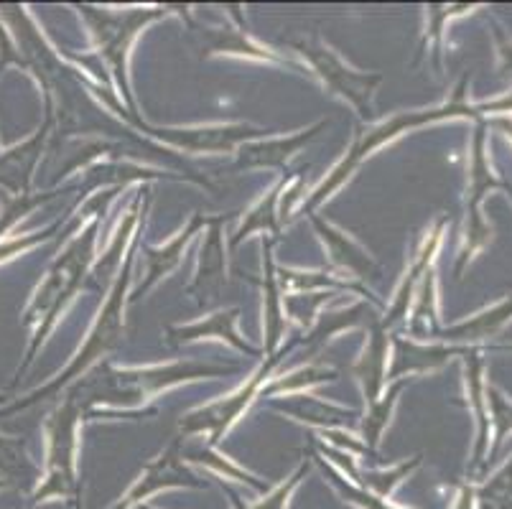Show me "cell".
Returning <instances> with one entry per match:
<instances>
[{"instance_id": "1", "label": "cell", "mask_w": 512, "mask_h": 509, "mask_svg": "<svg viewBox=\"0 0 512 509\" xmlns=\"http://www.w3.org/2000/svg\"><path fill=\"white\" fill-rule=\"evenodd\" d=\"M237 367H222V364H199V362H171L156 364V367H136V370H118L113 364L100 362L92 372L82 375L77 385L69 387L74 398L82 400L85 410L95 405H141L158 392L181 382L202 380V377H222L235 372Z\"/></svg>"}, {"instance_id": "2", "label": "cell", "mask_w": 512, "mask_h": 509, "mask_svg": "<svg viewBox=\"0 0 512 509\" xmlns=\"http://www.w3.org/2000/svg\"><path fill=\"white\" fill-rule=\"evenodd\" d=\"M97 235H100V217H95L85 230L77 232L74 240L64 247L62 255L46 270V278L39 283L34 298H31V306L26 308V316H23V324L34 326V336H31L26 364L18 370V375L34 362L36 352L46 342L51 329L57 326L59 316L67 311L74 296L85 288V280L92 275V263H95Z\"/></svg>"}, {"instance_id": "3", "label": "cell", "mask_w": 512, "mask_h": 509, "mask_svg": "<svg viewBox=\"0 0 512 509\" xmlns=\"http://www.w3.org/2000/svg\"><path fill=\"white\" fill-rule=\"evenodd\" d=\"M138 250H141V230H138L136 237L130 240V250H128V258H125L123 270H120V275L115 278V286L110 288L107 303L100 308V314H97L85 344H82V349L77 352V357L69 362L67 370H64L57 380H51L46 387H39V390H34L31 395L18 400V403L0 410V415L16 413V410L31 408V405L41 403V400H49L51 395H57L59 390L69 387V382H74L77 377L85 375L92 364H97L102 357H107V354L118 347L120 336H123V329H125V306H128V288H130V278H133V265H136Z\"/></svg>"}, {"instance_id": "4", "label": "cell", "mask_w": 512, "mask_h": 509, "mask_svg": "<svg viewBox=\"0 0 512 509\" xmlns=\"http://www.w3.org/2000/svg\"><path fill=\"white\" fill-rule=\"evenodd\" d=\"M85 415L82 400L67 390V398L51 413L46 423V476L34 492V504L46 499H72L77 494V456H79V420Z\"/></svg>"}, {"instance_id": "5", "label": "cell", "mask_w": 512, "mask_h": 509, "mask_svg": "<svg viewBox=\"0 0 512 509\" xmlns=\"http://www.w3.org/2000/svg\"><path fill=\"white\" fill-rule=\"evenodd\" d=\"M85 21L90 23L92 36H95L97 44V56L102 59L105 69L115 77L120 92H123L125 102H128L133 118H136V102H133V95H130V82H128V51L136 41L138 31H141L146 23L158 21L169 13V8H133V11L113 13L105 11V8H90L82 6L79 8ZM138 123V120H136Z\"/></svg>"}, {"instance_id": "6", "label": "cell", "mask_w": 512, "mask_h": 509, "mask_svg": "<svg viewBox=\"0 0 512 509\" xmlns=\"http://www.w3.org/2000/svg\"><path fill=\"white\" fill-rule=\"evenodd\" d=\"M296 344H299V339L288 344V347L278 349L273 357H268V362H265L263 367H260V370L240 387V390L230 392L227 398L214 400V403L204 405V408H199V410H194V413L186 415V418L181 420V433H184V436H202L204 433V436H207L209 448L220 446V441L225 438V433L230 431V428L237 423V418H240V415L248 410V405L253 403V398H258L260 390L265 387V380H268V377H271V372L276 370V364L281 362L283 354L291 352Z\"/></svg>"}, {"instance_id": "7", "label": "cell", "mask_w": 512, "mask_h": 509, "mask_svg": "<svg viewBox=\"0 0 512 509\" xmlns=\"http://www.w3.org/2000/svg\"><path fill=\"white\" fill-rule=\"evenodd\" d=\"M296 49L309 62L316 77L327 84L329 90L337 92L339 97H344L349 105L355 107L362 120L372 118V97H375L377 84L383 82V74L357 72V69H352L344 62L332 46H327L321 39L299 41Z\"/></svg>"}, {"instance_id": "8", "label": "cell", "mask_w": 512, "mask_h": 509, "mask_svg": "<svg viewBox=\"0 0 512 509\" xmlns=\"http://www.w3.org/2000/svg\"><path fill=\"white\" fill-rule=\"evenodd\" d=\"M176 487H204L202 479H197L194 471L186 469L184 464V451H181V438H176L164 454L153 459L146 469L141 471L138 482L128 489L123 499L110 509H130L141 507L143 499L153 497L161 489H176Z\"/></svg>"}, {"instance_id": "9", "label": "cell", "mask_w": 512, "mask_h": 509, "mask_svg": "<svg viewBox=\"0 0 512 509\" xmlns=\"http://www.w3.org/2000/svg\"><path fill=\"white\" fill-rule=\"evenodd\" d=\"M169 146L189 153H232L242 143L258 138L263 130L253 125H207V128H146Z\"/></svg>"}, {"instance_id": "10", "label": "cell", "mask_w": 512, "mask_h": 509, "mask_svg": "<svg viewBox=\"0 0 512 509\" xmlns=\"http://www.w3.org/2000/svg\"><path fill=\"white\" fill-rule=\"evenodd\" d=\"M225 222L227 214H214L204 230L197 275L189 286V296L197 298L199 306L214 301L225 286Z\"/></svg>"}, {"instance_id": "11", "label": "cell", "mask_w": 512, "mask_h": 509, "mask_svg": "<svg viewBox=\"0 0 512 509\" xmlns=\"http://www.w3.org/2000/svg\"><path fill=\"white\" fill-rule=\"evenodd\" d=\"M207 214L197 212L192 214V219L186 222L184 230L179 232V235H174V240L166 242L164 247H148V245H141V252L146 255V280H143L141 286H136L133 291H130L128 296V306H133L136 301H141L143 296H146L151 288H156V283L161 278H166L169 273H174L176 268L181 265V260H184V250L186 245L194 240V237L199 235L202 230H207V224H209Z\"/></svg>"}, {"instance_id": "12", "label": "cell", "mask_w": 512, "mask_h": 509, "mask_svg": "<svg viewBox=\"0 0 512 509\" xmlns=\"http://www.w3.org/2000/svg\"><path fill=\"white\" fill-rule=\"evenodd\" d=\"M51 125H54V112L49 110L44 128L34 138L11 148V151L0 153V186L11 191V196L31 194V181H34V171L39 166L41 156H44Z\"/></svg>"}, {"instance_id": "13", "label": "cell", "mask_w": 512, "mask_h": 509, "mask_svg": "<svg viewBox=\"0 0 512 509\" xmlns=\"http://www.w3.org/2000/svg\"><path fill=\"white\" fill-rule=\"evenodd\" d=\"M240 319V308H225V311H214V314L204 316V319L194 321V324L186 326H169L166 329V342L179 347L186 342H197V339H222L230 347H235L237 352L248 354V357H260L263 349L253 347L237 334L235 324Z\"/></svg>"}, {"instance_id": "14", "label": "cell", "mask_w": 512, "mask_h": 509, "mask_svg": "<svg viewBox=\"0 0 512 509\" xmlns=\"http://www.w3.org/2000/svg\"><path fill=\"white\" fill-rule=\"evenodd\" d=\"M276 237H263V293H265V306H263V331H265V357L281 349L283 334H286V311H283V288L278 283L276 263H273V245Z\"/></svg>"}, {"instance_id": "15", "label": "cell", "mask_w": 512, "mask_h": 509, "mask_svg": "<svg viewBox=\"0 0 512 509\" xmlns=\"http://www.w3.org/2000/svg\"><path fill=\"white\" fill-rule=\"evenodd\" d=\"M311 224H314L316 235L321 237L324 247L329 252V263L337 270H347L352 273V278H370V275L377 273V263L370 258V252L365 247L357 245L349 235H344L342 230L332 227L329 222H324L321 217L311 214Z\"/></svg>"}, {"instance_id": "16", "label": "cell", "mask_w": 512, "mask_h": 509, "mask_svg": "<svg viewBox=\"0 0 512 509\" xmlns=\"http://www.w3.org/2000/svg\"><path fill=\"white\" fill-rule=\"evenodd\" d=\"M327 128V120H319L311 128L299 130L296 135H283V138L271 140H255V143H245L237 153V168H273L283 166L291 156L301 151V148L314 138L319 130Z\"/></svg>"}, {"instance_id": "17", "label": "cell", "mask_w": 512, "mask_h": 509, "mask_svg": "<svg viewBox=\"0 0 512 509\" xmlns=\"http://www.w3.org/2000/svg\"><path fill=\"white\" fill-rule=\"evenodd\" d=\"M360 380L362 392H365V403L372 405L385 390L388 380V331L380 329V324L372 326L370 342H367L365 354L352 370Z\"/></svg>"}, {"instance_id": "18", "label": "cell", "mask_w": 512, "mask_h": 509, "mask_svg": "<svg viewBox=\"0 0 512 509\" xmlns=\"http://www.w3.org/2000/svg\"><path fill=\"white\" fill-rule=\"evenodd\" d=\"M441 227H444V224H439V230L431 232V237L423 242L421 252H418V258L413 260L411 268L406 270V278H403V283L398 286V293H395L393 303H390V308L385 311L383 321H380V329L383 331H388L395 321H400L403 316H408V303H411L413 293H416V280L421 278V275H426L428 263H431L436 247H439V242H441Z\"/></svg>"}, {"instance_id": "19", "label": "cell", "mask_w": 512, "mask_h": 509, "mask_svg": "<svg viewBox=\"0 0 512 509\" xmlns=\"http://www.w3.org/2000/svg\"><path fill=\"white\" fill-rule=\"evenodd\" d=\"M286 189H288V181H281L271 194L263 196V199H260V202L245 214L240 230H237L230 240L232 252L237 250V245H240L242 240H248L253 232H263V237L265 232H268V235H273L276 240H281V212H278V204H281V194Z\"/></svg>"}, {"instance_id": "20", "label": "cell", "mask_w": 512, "mask_h": 509, "mask_svg": "<svg viewBox=\"0 0 512 509\" xmlns=\"http://www.w3.org/2000/svg\"><path fill=\"white\" fill-rule=\"evenodd\" d=\"M278 410L293 415L296 420H304V423H314V426H339L347 428L352 423V418H357L355 410L339 408V405L324 403L319 398H288V400H276Z\"/></svg>"}, {"instance_id": "21", "label": "cell", "mask_w": 512, "mask_h": 509, "mask_svg": "<svg viewBox=\"0 0 512 509\" xmlns=\"http://www.w3.org/2000/svg\"><path fill=\"white\" fill-rule=\"evenodd\" d=\"M372 316V308L367 303H355V306L344 308V311H332V314H321L316 319L314 329L301 339L309 349H321L324 342H327L329 336H334L337 331L347 329V326H357L365 324L367 319Z\"/></svg>"}, {"instance_id": "22", "label": "cell", "mask_w": 512, "mask_h": 509, "mask_svg": "<svg viewBox=\"0 0 512 509\" xmlns=\"http://www.w3.org/2000/svg\"><path fill=\"white\" fill-rule=\"evenodd\" d=\"M406 385H408V377H400V380H395V385H390L388 395H380L375 403L367 405L365 420H362V438H365L367 451H370V454H375L377 443H380L383 431L390 423V415H393L395 403H398V395L403 392V387Z\"/></svg>"}, {"instance_id": "23", "label": "cell", "mask_w": 512, "mask_h": 509, "mask_svg": "<svg viewBox=\"0 0 512 509\" xmlns=\"http://www.w3.org/2000/svg\"><path fill=\"white\" fill-rule=\"evenodd\" d=\"M0 476L11 482H34L39 476V466L31 461L26 443L21 438L0 436Z\"/></svg>"}, {"instance_id": "24", "label": "cell", "mask_w": 512, "mask_h": 509, "mask_svg": "<svg viewBox=\"0 0 512 509\" xmlns=\"http://www.w3.org/2000/svg\"><path fill=\"white\" fill-rule=\"evenodd\" d=\"M212 36V44H209V51L214 54H242V56H253V59H265V62H278V64H288L286 59L276 56L273 51L263 49L255 41L248 39V31L240 26V31H230L227 28L225 34L222 31H209Z\"/></svg>"}, {"instance_id": "25", "label": "cell", "mask_w": 512, "mask_h": 509, "mask_svg": "<svg viewBox=\"0 0 512 509\" xmlns=\"http://www.w3.org/2000/svg\"><path fill=\"white\" fill-rule=\"evenodd\" d=\"M186 456H189V461H197V464L209 466V469L217 471V474H222L225 479H237V482L248 484V487H253L255 492H263V489H265V484L260 482V479H255L250 471H245V469H240V466L230 464L225 456L214 454V448H209L207 443H204L202 448H194V451H189Z\"/></svg>"}, {"instance_id": "26", "label": "cell", "mask_w": 512, "mask_h": 509, "mask_svg": "<svg viewBox=\"0 0 512 509\" xmlns=\"http://www.w3.org/2000/svg\"><path fill=\"white\" fill-rule=\"evenodd\" d=\"M337 372L327 370V367H304V370L293 372V375L283 377V380H273L271 385L260 390V398H271L276 392H293L304 390V387L321 385V382H334Z\"/></svg>"}, {"instance_id": "27", "label": "cell", "mask_w": 512, "mask_h": 509, "mask_svg": "<svg viewBox=\"0 0 512 509\" xmlns=\"http://www.w3.org/2000/svg\"><path fill=\"white\" fill-rule=\"evenodd\" d=\"M306 471H309V464H301L299 469H296V474L288 476L286 484H281V487H278V489H273V492L268 494V497H263V502L253 504V507H250V504H242L240 494L232 492V489L225 487V484H222V489H225V492L230 494L232 507H235V509H286L288 497H291V494H293V489L299 487L301 479H304V476H306Z\"/></svg>"}, {"instance_id": "28", "label": "cell", "mask_w": 512, "mask_h": 509, "mask_svg": "<svg viewBox=\"0 0 512 509\" xmlns=\"http://www.w3.org/2000/svg\"><path fill=\"white\" fill-rule=\"evenodd\" d=\"M418 464H421V456H416L411 464L395 466L393 471H367L365 482L357 484V487H362L365 492L375 494V497H380V499H388V494L393 492V489L398 487V484L403 482V479H406V476L411 474Z\"/></svg>"}, {"instance_id": "29", "label": "cell", "mask_w": 512, "mask_h": 509, "mask_svg": "<svg viewBox=\"0 0 512 509\" xmlns=\"http://www.w3.org/2000/svg\"><path fill=\"white\" fill-rule=\"evenodd\" d=\"M54 194H57V191H46V194L11 196V199L6 202V207H3V212H0V235H6V232L11 230L18 219H23L29 212H34L36 207H41L44 202H49Z\"/></svg>"}, {"instance_id": "30", "label": "cell", "mask_w": 512, "mask_h": 509, "mask_svg": "<svg viewBox=\"0 0 512 509\" xmlns=\"http://www.w3.org/2000/svg\"><path fill=\"white\" fill-rule=\"evenodd\" d=\"M337 296V293H309V296H304V293H299V296H283V311H288V314L293 316V319L299 321L301 326H314V314L319 311L321 303L332 301V298Z\"/></svg>"}, {"instance_id": "31", "label": "cell", "mask_w": 512, "mask_h": 509, "mask_svg": "<svg viewBox=\"0 0 512 509\" xmlns=\"http://www.w3.org/2000/svg\"><path fill=\"white\" fill-rule=\"evenodd\" d=\"M324 471H327V474L332 476V484H334V487H337L339 492H342L344 497L349 499V502L357 504V507H362V509H395V507H390V504L385 502V499H380V497H375V494L365 492V489L357 487V484L344 482V476L339 474V471L327 469V466H324Z\"/></svg>"}, {"instance_id": "32", "label": "cell", "mask_w": 512, "mask_h": 509, "mask_svg": "<svg viewBox=\"0 0 512 509\" xmlns=\"http://www.w3.org/2000/svg\"><path fill=\"white\" fill-rule=\"evenodd\" d=\"M59 227H62V222L51 224V227H46V230H41V232H34V235H21V237H16V240L0 242V263H3V260H8V258H13V255H21V252L31 250V247L41 245V242L51 240V237H54V232H57Z\"/></svg>"}, {"instance_id": "33", "label": "cell", "mask_w": 512, "mask_h": 509, "mask_svg": "<svg viewBox=\"0 0 512 509\" xmlns=\"http://www.w3.org/2000/svg\"><path fill=\"white\" fill-rule=\"evenodd\" d=\"M3 487H8V482H6V479H3V476H0V489H3Z\"/></svg>"}, {"instance_id": "34", "label": "cell", "mask_w": 512, "mask_h": 509, "mask_svg": "<svg viewBox=\"0 0 512 509\" xmlns=\"http://www.w3.org/2000/svg\"><path fill=\"white\" fill-rule=\"evenodd\" d=\"M3 400H6V395H3V392H0V405H3Z\"/></svg>"}, {"instance_id": "35", "label": "cell", "mask_w": 512, "mask_h": 509, "mask_svg": "<svg viewBox=\"0 0 512 509\" xmlns=\"http://www.w3.org/2000/svg\"><path fill=\"white\" fill-rule=\"evenodd\" d=\"M138 509H153V507H146V504H141V507H138Z\"/></svg>"}]
</instances>
